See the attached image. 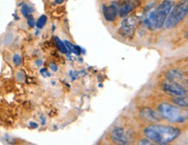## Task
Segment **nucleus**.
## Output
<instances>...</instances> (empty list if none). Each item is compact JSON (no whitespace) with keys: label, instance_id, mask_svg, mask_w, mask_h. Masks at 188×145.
Instances as JSON below:
<instances>
[{"label":"nucleus","instance_id":"obj_6","mask_svg":"<svg viewBox=\"0 0 188 145\" xmlns=\"http://www.w3.org/2000/svg\"><path fill=\"white\" fill-rule=\"evenodd\" d=\"M162 90L166 94L173 96H183L186 95L187 91L182 85H180L175 81L169 80L165 82L162 84Z\"/></svg>","mask_w":188,"mask_h":145},{"label":"nucleus","instance_id":"obj_25","mask_svg":"<svg viewBox=\"0 0 188 145\" xmlns=\"http://www.w3.org/2000/svg\"><path fill=\"white\" fill-rule=\"evenodd\" d=\"M186 87H187V88H188V80L186 81Z\"/></svg>","mask_w":188,"mask_h":145},{"label":"nucleus","instance_id":"obj_19","mask_svg":"<svg viewBox=\"0 0 188 145\" xmlns=\"http://www.w3.org/2000/svg\"><path fill=\"white\" fill-rule=\"evenodd\" d=\"M140 144H152V143H151V141L145 139V140H142L140 142Z\"/></svg>","mask_w":188,"mask_h":145},{"label":"nucleus","instance_id":"obj_14","mask_svg":"<svg viewBox=\"0 0 188 145\" xmlns=\"http://www.w3.org/2000/svg\"><path fill=\"white\" fill-rule=\"evenodd\" d=\"M32 11H33V8L30 5H26V4L23 5L22 7H21V12L24 15V17H26V18L30 17L31 15V13H32Z\"/></svg>","mask_w":188,"mask_h":145},{"label":"nucleus","instance_id":"obj_11","mask_svg":"<svg viewBox=\"0 0 188 145\" xmlns=\"http://www.w3.org/2000/svg\"><path fill=\"white\" fill-rule=\"evenodd\" d=\"M166 76H167L168 80L171 81H175L177 82L178 80H180L182 77H183V75L180 71L176 70H169L167 73H166Z\"/></svg>","mask_w":188,"mask_h":145},{"label":"nucleus","instance_id":"obj_8","mask_svg":"<svg viewBox=\"0 0 188 145\" xmlns=\"http://www.w3.org/2000/svg\"><path fill=\"white\" fill-rule=\"evenodd\" d=\"M138 5V2L137 0H125L118 5V14L120 17H126L130 12H132Z\"/></svg>","mask_w":188,"mask_h":145},{"label":"nucleus","instance_id":"obj_10","mask_svg":"<svg viewBox=\"0 0 188 145\" xmlns=\"http://www.w3.org/2000/svg\"><path fill=\"white\" fill-rule=\"evenodd\" d=\"M140 116L143 118L146 119V120L152 121V122H158L160 120L159 116L154 110H151L149 108H145L140 110Z\"/></svg>","mask_w":188,"mask_h":145},{"label":"nucleus","instance_id":"obj_15","mask_svg":"<svg viewBox=\"0 0 188 145\" xmlns=\"http://www.w3.org/2000/svg\"><path fill=\"white\" fill-rule=\"evenodd\" d=\"M55 40H56V44L57 45H58V49L60 50V51H61L62 53H65V54H66L67 53V48H66V45H65V43H63L58 37H55Z\"/></svg>","mask_w":188,"mask_h":145},{"label":"nucleus","instance_id":"obj_7","mask_svg":"<svg viewBox=\"0 0 188 145\" xmlns=\"http://www.w3.org/2000/svg\"><path fill=\"white\" fill-rule=\"evenodd\" d=\"M103 14L106 20L114 21L118 14V4L112 2L110 5H103Z\"/></svg>","mask_w":188,"mask_h":145},{"label":"nucleus","instance_id":"obj_4","mask_svg":"<svg viewBox=\"0 0 188 145\" xmlns=\"http://www.w3.org/2000/svg\"><path fill=\"white\" fill-rule=\"evenodd\" d=\"M173 5H174L173 0H163L157 8L153 10L154 16H155V18L157 21L158 29L161 28L163 25H165L166 18L169 15Z\"/></svg>","mask_w":188,"mask_h":145},{"label":"nucleus","instance_id":"obj_16","mask_svg":"<svg viewBox=\"0 0 188 145\" xmlns=\"http://www.w3.org/2000/svg\"><path fill=\"white\" fill-rule=\"evenodd\" d=\"M46 21H47V18H46V16H45V15L41 16L40 18H38V20L37 21V23H36L37 27H38V29H42V28H43V27L46 25Z\"/></svg>","mask_w":188,"mask_h":145},{"label":"nucleus","instance_id":"obj_9","mask_svg":"<svg viewBox=\"0 0 188 145\" xmlns=\"http://www.w3.org/2000/svg\"><path fill=\"white\" fill-rule=\"evenodd\" d=\"M112 140L117 144H128V140L122 128H115L112 131Z\"/></svg>","mask_w":188,"mask_h":145},{"label":"nucleus","instance_id":"obj_24","mask_svg":"<svg viewBox=\"0 0 188 145\" xmlns=\"http://www.w3.org/2000/svg\"><path fill=\"white\" fill-rule=\"evenodd\" d=\"M37 64L39 65H41V64H42V62H41V61H38V62H37Z\"/></svg>","mask_w":188,"mask_h":145},{"label":"nucleus","instance_id":"obj_2","mask_svg":"<svg viewBox=\"0 0 188 145\" xmlns=\"http://www.w3.org/2000/svg\"><path fill=\"white\" fill-rule=\"evenodd\" d=\"M159 115L171 123H182L188 119V110L177 106L163 103L158 105Z\"/></svg>","mask_w":188,"mask_h":145},{"label":"nucleus","instance_id":"obj_18","mask_svg":"<svg viewBox=\"0 0 188 145\" xmlns=\"http://www.w3.org/2000/svg\"><path fill=\"white\" fill-rule=\"evenodd\" d=\"M27 22H28V25H30V27H34L35 26V20L31 16L27 18Z\"/></svg>","mask_w":188,"mask_h":145},{"label":"nucleus","instance_id":"obj_17","mask_svg":"<svg viewBox=\"0 0 188 145\" xmlns=\"http://www.w3.org/2000/svg\"><path fill=\"white\" fill-rule=\"evenodd\" d=\"M13 62H14V64H15L17 66L18 65H19L21 64V57L20 56L18 55V54H15V55L13 56Z\"/></svg>","mask_w":188,"mask_h":145},{"label":"nucleus","instance_id":"obj_21","mask_svg":"<svg viewBox=\"0 0 188 145\" xmlns=\"http://www.w3.org/2000/svg\"><path fill=\"white\" fill-rule=\"evenodd\" d=\"M30 125H31V128H34V129H37L38 128V124L37 123H30Z\"/></svg>","mask_w":188,"mask_h":145},{"label":"nucleus","instance_id":"obj_12","mask_svg":"<svg viewBox=\"0 0 188 145\" xmlns=\"http://www.w3.org/2000/svg\"><path fill=\"white\" fill-rule=\"evenodd\" d=\"M173 103L179 107L188 108V96H178L177 98H174Z\"/></svg>","mask_w":188,"mask_h":145},{"label":"nucleus","instance_id":"obj_23","mask_svg":"<svg viewBox=\"0 0 188 145\" xmlns=\"http://www.w3.org/2000/svg\"><path fill=\"white\" fill-rule=\"evenodd\" d=\"M66 0H56V3H58V4H62V3H64Z\"/></svg>","mask_w":188,"mask_h":145},{"label":"nucleus","instance_id":"obj_13","mask_svg":"<svg viewBox=\"0 0 188 145\" xmlns=\"http://www.w3.org/2000/svg\"><path fill=\"white\" fill-rule=\"evenodd\" d=\"M65 45H66L67 50L71 52L75 53L76 55H79L80 52H81V49L79 46H77V45H73L71 43L68 42V41H65Z\"/></svg>","mask_w":188,"mask_h":145},{"label":"nucleus","instance_id":"obj_20","mask_svg":"<svg viewBox=\"0 0 188 145\" xmlns=\"http://www.w3.org/2000/svg\"><path fill=\"white\" fill-rule=\"evenodd\" d=\"M41 73H44V74H42L44 76H50V74L48 73V71H46V70H45V69L41 70Z\"/></svg>","mask_w":188,"mask_h":145},{"label":"nucleus","instance_id":"obj_1","mask_svg":"<svg viewBox=\"0 0 188 145\" xmlns=\"http://www.w3.org/2000/svg\"><path fill=\"white\" fill-rule=\"evenodd\" d=\"M145 135L149 140L159 144H166L180 135V130L172 126L150 125L145 129Z\"/></svg>","mask_w":188,"mask_h":145},{"label":"nucleus","instance_id":"obj_3","mask_svg":"<svg viewBox=\"0 0 188 145\" xmlns=\"http://www.w3.org/2000/svg\"><path fill=\"white\" fill-rule=\"evenodd\" d=\"M188 14V0H181L172 8L169 15L165 22V26L167 29L174 28L178 25Z\"/></svg>","mask_w":188,"mask_h":145},{"label":"nucleus","instance_id":"obj_22","mask_svg":"<svg viewBox=\"0 0 188 145\" xmlns=\"http://www.w3.org/2000/svg\"><path fill=\"white\" fill-rule=\"evenodd\" d=\"M51 69L52 70H54V71H56L57 69H58V68H57V65H53V64H51Z\"/></svg>","mask_w":188,"mask_h":145},{"label":"nucleus","instance_id":"obj_5","mask_svg":"<svg viewBox=\"0 0 188 145\" xmlns=\"http://www.w3.org/2000/svg\"><path fill=\"white\" fill-rule=\"evenodd\" d=\"M137 25L138 19L136 17H128L122 21L118 32L125 37H132L136 30Z\"/></svg>","mask_w":188,"mask_h":145}]
</instances>
